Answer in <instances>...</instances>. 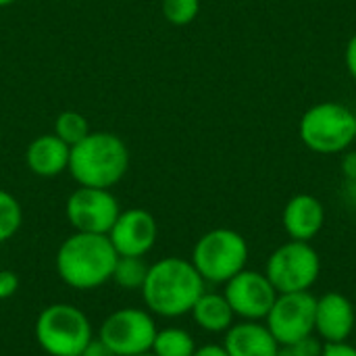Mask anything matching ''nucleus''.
<instances>
[{
  "label": "nucleus",
  "instance_id": "obj_1",
  "mask_svg": "<svg viewBox=\"0 0 356 356\" xmlns=\"http://www.w3.org/2000/svg\"><path fill=\"white\" fill-rule=\"evenodd\" d=\"M204 290L207 282L200 277L192 261L167 257L148 265L140 294L146 311L165 319H177L190 315Z\"/></svg>",
  "mask_w": 356,
  "mask_h": 356
},
{
  "label": "nucleus",
  "instance_id": "obj_2",
  "mask_svg": "<svg viewBox=\"0 0 356 356\" xmlns=\"http://www.w3.org/2000/svg\"><path fill=\"white\" fill-rule=\"evenodd\" d=\"M119 254L106 234L75 232L56 250V273L73 290H96L111 282Z\"/></svg>",
  "mask_w": 356,
  "mask_h": 356
},
{
  "label": "nucleus",
  "instance_id": "obj_3",
  "mask_svg": "<svg viewBox=\"0 0 356 356\" xmlns=\"http://www.w3.org/2000/svg\"><path fill=\"white\" fill-rule=\"evenodd\" d=\"M129 169V150L125 142L111 131H90L71 146L69 173L79 186L111 190Z\"/></svg>",
  "mask_w": 356,
  "mask_h": 356
},
{
  "label": "nucleus",
  "instance_id": "obj_4",
  "mask_svg": "<svg viewBox=\"0 0 356 356\" xmlns=\"http://www.w3.org/2000/svg\"><path fill=\"white\" fill-rule=\"evenodd\" d=\"M33 334L40 348L50 356H79L94 340L88 315L67 302L42 309L35 319Z\"/></svg>",
  "mask_w": 356,
  "mask_h": 356
},
{
  "label": "nucleus",
  "instance_id": "obj_5",
  "mask_svg": "<svg viewBox=\"0 0 356 356\" xmlns=\"http://www.w3.org/2000/svg\"><path fill=\"white\" fill-rule=\"evenodd\" d=\"M246 238L229 227H217L198 238L192 248V265L207 284H227L248 265Z\"/></svg>",
  "mask_w": 356,
  "mask_h": 356
},
{
  "label": "nucleus",
  "instance_id": "obj_6",
  "mask_svg": "<svg viewBox=\"0 0 356 356\" xmlns=\"http://www.w3.org/2000/svg\"><path fill=\"white\" fill-rule=\"evenodd\" d=\"M302 144L317 154H342L356 140V115L340 102H319L298 123Z\"/></svg>",
  "mask_w": 356,
  "mask_h": 356
},
{
  "label": "nucleus",
  "instance_id": "obj_7",
  "mask_svg": "<svg viewBox=\"0 0 356 356\" xmlns=\"http://www.w3.org/2000/svg\"><path fill=\"white\" fill-rule=\"evenodd\" d=\"M321 273L319 252L311 242L290 240L275 248L265 265V275L273 284L277 294L311 292Z\"/></svg>",
  "mask_w": 356,
  "mask_h": 356
},
{
  "label": "nucleus",
  "instance_id": "obj_8",
  "mask_svg": "<svg viewBox=\"0 0 356 356\" xmlns=\"http://www.w3.org/2000/svg\"><path fill=\"white\" fill-rule=\"evenodd\" d=\"M159 327L150 311L123 307L111 313L98 332L102 340L117 356H134L150 353Z\"/></svg>",
  "mask_w": 356,
  "mask_h": 356
},
{
  "label": "nucleus",
  "instance_id": "obj_9",
  "mask_svg": "<svg viewBox=\"0 0 356 356\" xmlns=\"http://www.w3.org/2000/svg\"><path fill=\"white\" fill-rule=\"evenodd\" d=\"M315 307L317 296L311 292L277 294L265 325L273 334L280 346L296 344L315 334Z\"/></svg>",
  "mask_w": 356,
  "mask_h": 356
},
{
  "label": "nucleus",
  "instance_id": "obj_10",
  "mask_svg": "<svg viewBox=\"0 0 356 356\" xmlns=\"http://www.w3.org/2000/svg\"><path fill=\"white\" fill-rule=\"evenodd\" d=\"M65 213L75 232L108 234L121 213V207L111 190L79 186L67 198Z\"/></svg>",
  "mask_w": 356,
  "mask_h": 356
},
{
  "label": "nucleus",
  "instance_id": "obj_11",
  "mask_svg": "<svg viewBox=\"0 0 356 356\" xmlns=\"http://www.w3.org/2000/svg\"><path fill=\"white\" fill-rule=\"evenodd\" d=\"M223 296L227 298L234 315L242 321H265L277 292L265 271L244 269L225 284Z\"/></svg>",
  "mask_w": 356,
  "mask_h": 356
},
{
  "label": "nucleus",
  "instance_id": "obj_12",
  "mask_svg": "<svg viewBox=\"0 0 356 356\" xmlns=\"http://www.w3.org/2000/svg\"><path fill=\"white\" fill-rule=\"evenodd\" d=\"M119 257H146L159 238L156 219L146 209L121 211L106 234Z\"/></svg>",
  "mask_w": 356,
  "mask_h": 356
},
{
  "label": "nucleus",
  "instance_id": "obj_13",
  "mask_svg": "<svg viewBox=\"0 0 356 356\" xmlns=\"http://www.w3.org/2000/svg\"><path fill=\"white\" fill-rule=\"evenodd\" d=\"M356 330V307L340 292H327L317 298L315 334L323 344L348 342Z\"/></svg>",
  "mask_w": 356,
  "mask_h": 356
},
{
  "label": "nucleus",
  "instance_id": "obj_14",
  "mask_svg": "<svg viewBox=\"0 0 356 356\" xmlns=\"http://www.w3.org/2000/svg\"><path fill=\"white\" fill-rule=\"evenodd\" d=\"M282 223L290 240L311 242L325 225V207L313 194H296L286 202Z\"/></svg>",
  "mask_w": 356,
  "mask_h": 356
},
{
  "label": "nucleus",
  "instance_id": "obj_15",
  "mask_svg": "<svg viewBox=\"0 0 356 356\" xmlns=\"http://www.w3.org/2000/svg\"><path fill=\"white\" fill-rule=\"evenodd\" d=\"M223 348L229 356H277L280 344L261 321H240L225 332Z\"/></svg>",
  "mask_w": 356,
  "mask_h": 356
},
{
  "label": "nucleus",
  "instance_id": "obj_16",
  "mask_svg": "<svg viewBox=\"0 0 356 356\" xmlns=\"http://www.w3.org/2000/svg\"><path fill=\"white\" fill-rule=\"evenodd\" d=\"M71 146L54 134L38 136L25 150V165L38 177H56L69 169Z\"/></svg>",
  "mask_w": 356,
  "mask_h": 356
},
{
  "label": "nucleus",
  "instance_id": "obj_17",
  "mask_svg": "<svg viewBox=\"0 0 356 356\" xmlns=\"http://www.w3.org/2000/svg\"><path fill=\"white\" fill-rule=\"evenodd\" d=\"M194 323L209 334H225L236 321V315L223 292H202L190 311Z\"/></svg>",
  "mask_w": 356,
  "mask_h": 356
},
{
  "label": "nucleus",
  "instance_id": "obj_18",
  "mask_svg": "<svg viewBox=\"0 0 356 356\" xmlns=\"http://www.w3.org/2000/svg\"><path fill=\"white\" fill-rule=\"evenodd\" d=\"M196 340L184 327H165L159 330L152 342L150 353L154 356H194Z\"/></svg>",
  "mask_w": 356,
  "mask_h": 356
},
{
  "label": "nucleus",
  "instance_id": "obj_19",
  "mask_svg": "<svg viewBox=\"0 0 356 356\" xmlns=\"http://www.w3.org/2000/svg\"><path fill=\"white\" fill-rule=\"evenodd\" d=\"M148 273V265L142 257H119L113 269L111 282L121 290H142Z\"/></svg>",
  "mask_w": 356,
  "mask_h": 356
},
{
  "label": "nucleus",
  "instance_id": "obj_20",
  "mask_svg": "<svg viewBox=\"0 0 356 356\" xmlns=\"http://www.w3.org/2000/svg\"><path fill=\"white\" fill-rule=\"evenodd\" d=\"M88 134H90L88 119L77 111H63L54 121V136H58L69 146H75Z\"/></svg>",
  "mask_w": 356,
  "mask_h": 356
},
{
  "label": "nucleus",
  "instance_id": "obj_21",
  "mask_svg": "<svg viewBox=\"0 0 356 356\" xmlns=\"http://www.w3.org/2000/svg\"><path fill=\"white\" fill-rule=\"evenodd\" d=\"M23 223V211L19 200L6 192L0 190V244L8 242Z\"/></svg>",
  "mask_w": 356,
  "mask_h": 356
},
{
  "label": "nucleus",
  "instance_id": "obj_22",
  "mask_svg": "<svg viewBox=\"0 0 356 356\" xmlns=\"http://www.w3.org/2000/svg\"><path fill=\"white\" fill-rule=\"evenodd\" d=\"M163 17L171 25H190L200 13V0H163Z\"/></svg>",
  "mask_w": 356,
  "mask_h": 356
},
{
  "label": "nucleus",
  "instance_id": "obj_23",
  "mask_svg": "<svg viewBox=\"0 0 356 356\" xmlns=\"http://www.w3.org/2000/svg\"><path fill=\"white\" fill-rule=\"evenodd\" d=\"M321 350H323V342L313 334L296 344L280 346L277 356H321Z\"/></svg>",
  "mask_w": 356,
  "mask_h": 356
},
{
  "label": "nucleus",
  "instance_id": "obj_24",
  "mask_svg": "<svg viewBox=\"0 0 356 356\" xmlns=\"http://www.w3.org/2000/svg\"><path fill=\"white\" fill-rule=\"evenodd\" d=\"M19 290V277L10 269H0V300H8Z\"/></svg>",
  "mask_w": 356,
  "mask_h": 356
},
{
  "label": "nucleus",
  "instance_id": "obj_25",
  "mask_svg": "<svg viewBox=\"0 0 356 356\" xmlns=\"http://www.w3.org/2000/svg\"><path fill=\"white\" fill-rule=\"evenodd\" d=\"M321 356H356V346L348 344V342L323 344Z\"/></svg>",
  "mask_w": 356,
  "mask_h": 356
},
{
  "label": "nucleus",
  "instance_id": "obj_26",
  "mask_svg": "<svg viewBox=\"0 0 356 356\" xmlns=\"http://www.w3.org/2000/svg\"><path fill=\"white\" fill-rule=\"evenodd\" d=\"M344 63H346L348 73L353 75V79L356 81V33H353V38H350V40H348V44H346V50H344Z\"/></svg>",
  "mask_w": 356,
  "mask_h": 356
},
{
  "label": "nucleus",
  "instance_id": "obj_27",
  "mask_svg": "<svg viewBox=\"0 0 356 356\" xmlns=\"http://www.w3.org/2000/svg\"><path fill=\"white\" fill-rule=\"evenodd\" d=\"M79 356H117L102 340H98V338H94L86 348H83V353Z\"/></svg>",
  "mask_w": 356,
  "mask_h": 356
},
{
  "label": "nucleus",
  "instance_id": "obj_28",
  "mask_svg": "<svg viewBox=\"0 0 356 356\" xmlns=\"http://www.w3.org/2000/svg\"><path fill=\"white\" fill-rule=\"evenodd\" d=\"M342 173L348 181H355L356 179V152H346L344 159H342Z\"/></svg>",
  "mask_w": 356,
  "mask_h": 356
},
{
  "label": "nucleus",
  "instance_id": "obj_29",
  "mask_svg": "<svg viewBox=\"0 0 356 356\" xmlns=\"http://www.w3.org/2000/svg\"><path fill=\"white\" fill-rule=\"evenodd\" d=\"M194 356H229L227 350L223 348V344H204L200 348H196Z\"/></svg>",
  "mask_w": 356,
  "mask_h": 356
},
{
  "label": "nucleus",
  "instance_id": "obj_30",
  "mask_svg": "<svg viewBox=\"0 0 356 356\" xmlns=\"http://www.w3.org/2000/svg\"><path fill=\"white\" fill-rule=\"evenodd\" d=\"M17 0H0V6H10V4H15Z\"/></svg>",
  "mask_w": 356,
  "mask_h": 356
},
{
  "label": "nucleus",
  "instance_id": "obj_31",
  "mask_svg": "<svg viewBox=\"0 0 356 356\" xmlns=\"http://www.w3.org/2000/svg\"><path fill=\"white\" fill-rule=\"evenodd\" d=\"M134 356H154L152 353H144V355H134Z\"/></svg>",
  "mask_w": 356,
  "mask_h": 356
},
{
  "label": "nucleus",
  "instance_id": "obj_32",
  "mask_svg": "<svg viewBox=\"0 0 356 356\" xmlns=\"http://www.w3.org/2000/svg\"><path fill=\"white\" fill-rule=\"evenodd\" d=\"M350 184H353V186H355V190H356V179H355V181H350Z\"/></svg>",
  "mask_w": 356,
  "mask_h": 356
}]
</instances>
